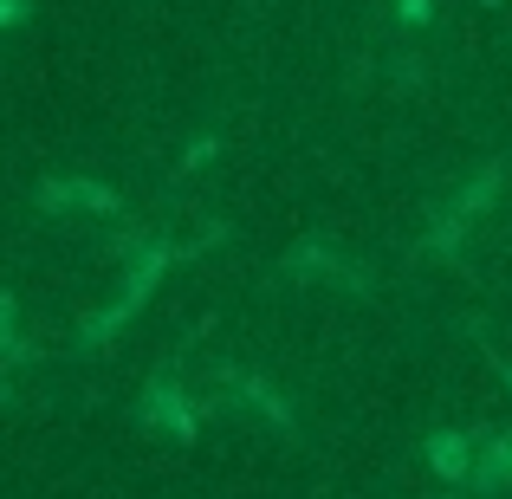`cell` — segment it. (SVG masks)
Here are the masks:
<instances>
[{"label":"cell","instance_id":"obj_1","mask_svg":"<svg viewBox=\"0 0 512 499\" xmlns=\"http://www.w3.org/2000/svg\"><path fill=\"white\" fill-rule=\"evenodd\" d=\"M150 415L175 428V441L195 435V422H188V409H182V396H175V383H156V389H150Z\"/></svg>","mask_w":512,"mask_h":499},{"label":"cell","instance_id":"obj_2","mask_svg":"<svg viewBox=\"0 0 512 499\" xmlns=\"http://www.w3.org/2000/svg\"><path fill=\"white\" fill-rule=\"evenodd\" d=\"M26 20V0H0V33H7V26H20Z\"/></svg>","mask_w":512,"mask_h":499},{"label":"cell","instance_id":"obj_3","mask_svg":"<svg viewBox=\"0 0 512 499\" xmlns=\"http://www.w3.org/2000/svg\"><path fill=\"white\" fill-rule=\"evenodd\" d=\"M7 331H13V292L0 286V344H7Z\"/></svg>","mask_w":512,"mask_h":499}]
</instances>
